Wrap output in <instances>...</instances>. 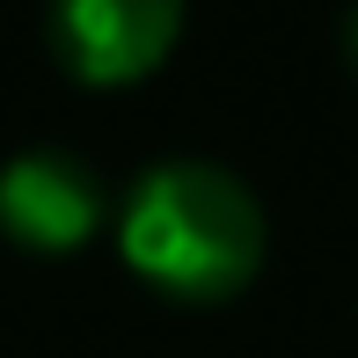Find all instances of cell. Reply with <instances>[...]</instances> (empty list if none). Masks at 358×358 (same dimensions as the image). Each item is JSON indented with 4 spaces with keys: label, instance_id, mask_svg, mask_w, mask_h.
<instances>
[{
    "label": "cell",
    "instance_id": "6da1fadb",
    "mask_svg": "<svg viewBox=\"0 0 358 358\" xmlns=\"http://www.w3.org/2000/svg\"><path fill=\"white\" fill-rule=\"evenodd\" d=\"M271 227L256 190L220 161H154L117 205V256L169 300H234L264 271Z\"/></svg>",
    "mask_w": 358,
    "mask_h": 358
},
{
    "label": "cell",
    "instance_id": "7a4b0ae2",
    "mask_svg": "<svg viewBox=\"0 0 358 358\" xmlns=\"http://www.w3.org/2000/svg\"><path fill=\"white\" fill-rule=\"evenodd\" d=\"M52 52L80 88H132L161 73L183 37V8L176 0H66L52 8Z\"/></svg>",
    "mask_w": 358,
    "mask_h": 358
},
{
    "label": "cell",
    "instance_id": "3957f363",
    "mask_svg": "<svg viewBox=\"0 0 358 358\" xmlns=\"http://www.w3.org/2000/svg\"><path fill=\"white\" fill-rule=\"evenodd\" d=\"M103 213H110V198L95 183V169L66 146H29V154L0 161V234L15 249L73 256V249H88Z\"/></svg>",
    "mask_w": 358,
    "mask_h": 358
},
{
    "label": "cell",
    "instance_id": "277c9868",
    "mask_svg": "<svg viewBox=\"0 0 358 358\" xmlns=\"http://www.w3.org/2000/svg\"><path fill=\"white\" fill-rule=\"evenodd\" d=\"M344 59H351V73H358V8L344 15Z\"/></svg>",
    "mask_w": 358,
    "mask_h": 358
}]
</instances>
